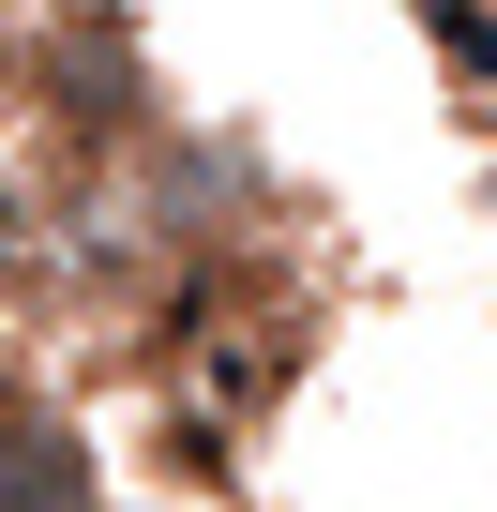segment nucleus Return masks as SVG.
I'll use <instances>...</instances> for the list:
<instances>
[{
  "instance_id": "obj_4",
  "label": "nucleus",
  "mask_w": 497,
  "mask_h": 512,
  "mask_svg": "<svg viewBox=\"0 0 497 512\" xmlns=\"http://www.w3.org/2000/svg\"><path fill=\"white\" fill-rule=\"evenodd\" d=\"M0 91H16V0H0Z\"/></svg>"
},
{
  "instance_id": "obj_1",
  "label": "nucleus",
  "mask_w": 497,
  "mask_h": 512,
  "mask_svg": "<svg viewBox=\"0 0 497 512\" xmlns=\"http://www.w3.org/2000/svg\"><path fill=\"white\" fill-rule=\"evenodd\" d=\"M16 76L61 106V136H121V121L151 106V76H136V31H121V16H91V0H76L46 46H16Z\"/></svg>"
},
{
  "instance_id": "obj_3",
  "label": "nucleus",
  "mask_w": 497,
  "mask_h": 512,
  "mask_svg": "<svg viewBox=\"0 0 497 512\" xmlns=\"http://www.w3.org/2000/svg\"><path fill=\"white\" fill-rule=\"evenodd\" d=\"M422 46H437V76H452V106L497 136V16L482 0H422Z\"/></svg>"
},
{
  "instance_id": "obj_2",
  "label": "nucleus",
  "mask_w": 497,
  "mask_h": 512,
  "mask_svg": "<svg viewBox=\"0 0 497 512\" xmlns=\"http://www.w3.org/2000/svg\"><path fill=\"white\" fill-rule=\"evenodd\" d=\"M0 512H106V452L76 407L0 392Z\"/></svg>"
}]
</instances>
